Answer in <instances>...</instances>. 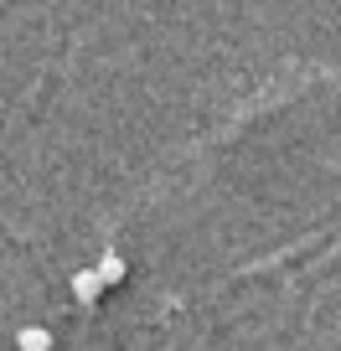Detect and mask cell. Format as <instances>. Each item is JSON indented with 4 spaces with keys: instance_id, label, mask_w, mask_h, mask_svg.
Instances as JSON below:
<instances>
[{
    "instance_id": "obj_1",
    "label": "cell",
    "mask_w": 341,
    "mask_h": 351,
    "mask_svg": "<svg viewBox=\"0 0 341 351\" xmlns=\"http://www.w3.org/2000/svg\"><path fill=\"white\" fill-rule=\"evenodd\" d=\"M104 289H109V285H104L99 269H78V274H73V300H78V305H99Z\"/></svg>"
},
{
    "instance_id": "obj_2",
    "label": "cell",
    "mask_w": 341,
    "mask_h": 351,
    "mask_svg": "<svg viewBox=\"0 0 341 351\" xmlns=\"http://www.w3.org/2000/svg\"><path fill=\"white\" fill-rule=\"evenodd\" d=\"M16 346H21V351H52V330L21 326V330H16Z\"/></svg>"
},
{
    "instance_id": "obj_3",
    "label": "cell",
    "mask_w": 341,
    "mask_h": 351,
    "mask_svg": "<svg viewBox=\"0 0 341 351\" xmlns=\"http://www.w3.org/2000/svg\"><path fill=\"white\" fill-rule=\"evenodd\" d=\"M93 269L104 274V285H109V289H114V285H124V274H130V263H124L119 253H104V258L93 263Z\"/></svg>"
}]
</instances>
